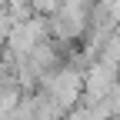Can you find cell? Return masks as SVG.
I'll use <instances>...</instances> for the list:
<instances>
[{
    "instance_id": "1",
    "label": "cell",
    "mask_w": 120,
    "mask_h": 120,
    "mask_svg": "<svg viewBox=\"0 0 120 120\" xmlns=\"http://www.w3.org/2000/svg\"><path fill=\"white\" fill-rule=\"evenodd\" d=\"M64 120H94V113H90V107H77V110H70Z\"/></svg>"
}]
</instances>
